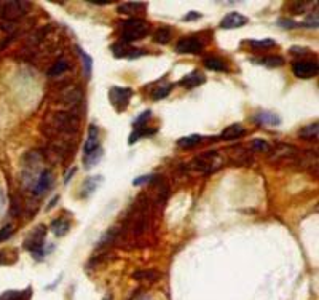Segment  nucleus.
Returning a JSON list of instances; mask_svg holds the SVG:
<instances>
[{
    "label": "nucleus",
    "instance_id": "nucleus-4",
    "mask_svg": "<svg viewBox=\"0 0 319 300\" xmlns=\"http://www.w3.org/2000/svg\"><path fill=\"white\" fill-rule=\"evenodd\" d=\"M131 96H132V89L126 86H112L109 93L110 103L118 112H122L128 107Z\"/></svg>",
    "mask_w": 319,
    "mask_h": 300
},
{
    "label": "nucleus",
    "instance_id": "nucleus-15",
    "mask_svg": "<svg viewBox=\"0 0 319 300\" xmlns=\"http://www.w3.org/2000/svg\"><path fill=\"white\" fill-rule=\"evenodd\" d=\"M246 133L244 127L241 123H233L230 127H227L224 131L220 133V139H225V141H232V139H238Z\"/></svg>",
    "mask_w": 319,
    "mask_h": 300
},
{
    "label": "nucleus",
    "instance_id": "nucleus-25",
    "mask_svg": "<svg viewBox=\"0 0 319 300\" xmlns=\"http://www.w3.org/2000/svg\"><path fill=\"white\" fill-rule=\"evenodd\" d=\"M248 43L252 46V50H267V48H272V46H276V42L273 39H265V40H251Z\"/></svg>",
    "mask_w": 319,
    "mask_h": 300
},
{
    "label": "nucleus",
    "instance_id": "nucleus-6",
    "mask_svg": "<svg viewBox=\"0 0 319 300\" xmlns=\"http://www.w3.org/2000/svg\"><path fill=\"white\" fill-rule=\"evenodd\" d=\"M26 13H27L26 2H5L2 3V10H0V15H2L5 21H18Z\"/></svg>",
    "mask_w": 319,
    "mask_h": 300
},
{
    "label": "nucleus",
    "instance_id": "nucleus-28",
    "mask_svg": "<svg viewBox=\"0 0 319 300\" xmlns=\"http://www.w3.org/2000/svg\"><path fill=\"white\" fill-rule=\"evenodd\" d=\"M155 131H149L147 127H134V133H132L129 136V144H134L141 139L142 136H146V134H153Z\"/></svg>",
    "mask_w": 319,
    "mask_h": 300
},
{
    "label": "nucleus",
    "instance_id": "nucleus-12",
    "mask_svg": "<svg viewBox=\"0 0 319 300\" xmlns=\"http://www.w3.org/2000/svg\"><path fill=\"white\" fill-rule=\"evenodd\" d=\"M51 184H53V174L50 170H43L40 172V176H39V181L37 184H35V187H34V195H43L45 192L51 187Z\"/></svg>",
    "mask_w": 319,
    "mask_h": 300
},
{
    "label": "nucleus",
    "instance_id": "nucleus-26",
    "mask_svg": "<svg viewBox=\"0 0 319 300\" xmlns=\"http://www.w3.org/2000/svg\"><path fill=\"white\" fill-rule=\"evenodd\" d=\"M174 88V85H171V83H166V85H161L158 88H155L153 91H152V98L155 101H160V99H163L166 98L168 94H170V91Z\"/></svg>",
    "mask_w": 319,
    "mask_h": 300
},
{
    "label": "nucleus",
    "instance_id": "nucleus-17",
    "mask_svg": "<svg viewBox=\"0 0 319 300\" xmlns=\"http://www.w3.org/2000/svg\"><path fill=\"white\" fill-rule=\"evenodd\" d=\"M70 230V222L65 219H58L51 224V232L55 233L56 236H64L67 235Z\"/></svg>",
    "mask_w": 319,
    "mask_h": 300
},
{
    "label": "nucleus",
    "instance_id": "nucleus-38",
    "mask_svg": "<svg viewBox=\"0 0 319 300\" xmlns=\"http://www.w3.org/2000/svg\"><path fill=\"white\" fill-rule=\"evenodd\" d=\"M291 53H294V55H305V53H308V51H306V48L292 46V48H291Z\"/></svg>",
    "mask_w": 319,
    "mask_h": 300
},
{
    "label": "nucleus",
    "instance_id": "nucleus-16",
    "mask_svg": "<svg viewBox=\"0 0 319 300\" xmlns=\"http://www.w3.org/2000/svg\"><path fill=\"white\" fill-rule=\"evenodd\" d=\"M204 67L209 69V70H215V72H222V70H227V63L224 59H220L217 56H209L204 59Z\"/></svg>",
    "mask_w": 319,
    "mask_h": 300
},
{
    "label": "nucleus",
    "instance_id": "nucleus-34",
    "mask_svg": "<svg viewBox=\"0 0 319 300\" xmlns=\"http://www.w3.org/2000/svg\"><path fill=\"white\" fill-rule=\"evenodd\" d=\"M252 150L254 152H268L270 146L263 139H254L252 141Z\"/></svg>",
    "mask_w": 319,
    "mask_h": 300
},
{
    "label": "nucleus",
    "instance_id": "nucleus-33",
    "mask_svg": "<svg viewBox=\"0 0 319 300\" xmlns=\"http://www.w3.org/2000/svg\"><path fill=\"white\" fill-rule=\"evenodd\" d=\"M308 2H292L291 3V13L292 15H302L305 13V8L308 7Z\"/></svg>",
    "mask_w": 319,
    "mask_h": 300
},
{
    "label": "nucleus",
    "instance_id": "nucleus-29",
    "mask_svg": "<svg viewBox=\"0 0 319 300\" xmlns=\"http://www.w3.org/2000/svg\"><path fill=\"white\" fill-rule=\"evenodd\" d=\"M158 277L160 275L153 272V270H142V272H136L134 275H132V278L134 279H149V281H155Z\"/></svg>",
    "mask_w": 319,
    "mask_h": 300
},
{
    "label": "nucleus",
    "instance_id": "nucleus-18",
    "mask_svg": "<svg viewBox=\"0 0 319 300\" xmlns=\"http://www.w3.org/2000/svg\"><path fill=\"white\" fill-rule=\"evenodd\" d=\"M144 7H146L144 2H125L122 5H118V11L125 15H136L137 11H141Z\"/></svg>",
    "mask_w": 319,
    "mask_h": 300
},
{
    "label": "nucleus",
    "instance_id": "nucleus-32",
    "mask_svg": "<svg viewBox=\"0 0 319 300\" xmlns=\"http://www.w3.org/2000/svg\"><path fill=\"white\" fill-rule=\"evenodd\" d=\"M101 157H102V149H101V147L96 150V152H93L91 155H86V157H85V165H86V168L94 166V165L101 160Z\"/></svg>",
    "mask_w": 319,
    "mask_h": 300
},
{
    "label": "nucleus",
    "instance_id": "nucleus-11",
    "mask_svg": "<svg viewBox=\"0 0 319 300\" xmlns=\"http://www.w3.org/2000/svg\"><path fill=\"white\" fill-rule=\"evenodd\" d=\"M248 18L236 13V11H233V13H228L224 20L220 21V27L222 29H236V27H243L244 24H248Z\"/></svg>",
    "mask_w": 319,
    "mask_h": 300
},
{
    "label": "nucleus",
    "instance_id": "nucleus-20",
    "mask_svg": "<svg viewBox=\"0 0 319 300\" xmlns=\"http://www.w3.org/2000/svg\"><path fill=\"white\" fill-rule=\"evenodd\" d=\"M171 37H172V31L170 27H160L158 31L155 32L153 40L160 45H166V43H170Z\"/></svg>",
    "mask_w": 319,
    "mask_h": 300
},
{
    "label": "nucleus",
    "instance_id": "nucleus-10",
    "mask_svg": "<svg viewBox=\"0 0 319 300\" xmlns=\"http://www.w3.org/2000/svg\"><path fill=\"white\" fill-rule=\"evenodd\" d=\"M298 150L294 146H287V144H279L275 150V155L272 157V161H292L297 157Z\"/></svg>",
    "mask_w": 319,
    "mask_h": 300
},
{
    "label": "nucleus",
    "instance_id": "nucleus-7",
    "mask_svg": "<svg viewBox=\"0 0 319 300\" xmlns=\"http://www.w3.org/2000/svg\"><path fill=\"white\" fill-rule=\"evenodd\" d=\"M203 42L196 37H185L182 40L177 42L176 45V51L180 55H198V53L203 51Z\"/></svg>",
    "mask_w": 319,
    "mask_h": 300
},
{
    "label": "nucleus",
    "instance_id": "nucleus-30",
    "mask_svg": "<svg viewBox=\"0 0 319 300\" xmlns=\"http://www.w3.org/2000/svg\"><path fill=\"white\" fill-rule=\"evenodd\" d=\"M27 294H29V291H26V292L8 291V292H5L2 297H0V300H26L27 299Z\"/></svg>",
    "mask_w": 319,
    "mask_h": 300
},
{
    "label": "nucleus",
    "instance_id": "nucleus-27",
    "mask_svg": "<svg viewBox=\"0 0 319 300\" xmlns=\"http://www.w3.org/2000/svg\"><path fill=\"white\" fill-rule=\"evenodd\" d=\"M258 64H265L268 65V67H281L282 64H284V59L281 56H265L262 59H258Z\"/></svg>",
    "mask_w": 319,
    "mask_h": 300
},
{
    "label": "nucleus",
    "instance_id": "nucleus-5",
    "mask_svg": "<svg viewBox=\"0 0 319 300\" xmlns=\"http://www.w3.org/2000/svg\"><path fill=\"white\" fill-rule=\"evenodd\" d=\"M53 127L58 131H61V133H74L78 127V118L74 113L59 112L53 117Z\"/></svg>",
    "mask_w": 319,
    "mask_h": 300
},
{
    "label": "nucleus",
    "instance_id": "nucleus-3",
    "mask_svg": "<svg viewBox=\"0 0 319 300\" xmlns=\"http://www.w3.org/2000/svg\"><path fill=\"white\" fill-rule=\"evenodd\" d=\"M45 235H46V227L39 225L32 230L31 235L27 236L26 249H29L34 256H37V259H40V256H43V243H45Z\"/></svg>",
    "mask_w": 319,
    "mask_h": 300
},
{
    "label": "nucleus",
    "instance_id": "nucleus-9",
    "mask_svg": "<svg viewBox=\"0 0 319 300\" xmlns=\"http://www.w3.org/2000/svg\"><path fill=\"white\" fill-rule=\"evenodd\" d=\"M98 149H99V129L96 125H91L88 129L86 141L83 144V153L86 157V155H91L93 152H96Z\"/></svg>",
    "mask_w": 319,
    "mask_h": 300
},
{
    "label": "nucleus",
    "instance_id": "nucleus-19",
    "mask_svg": "<svg viewBox=\"0 0 319 300\" xmlns=\"http://www.w3.org/2000/svg\"><path fill=\"white\" fill-rule=\"evenodd\" d=\"M102 182V177L101 176H96V177H89L86 179L85 182H83L82 185V196H88V195H91L93 192L98 189V185Z\"/></svg>",
    "mask_w": 319,
    "mask_h": 300
},
{
    "label": "nucleus",
    "instance_id": "nucleus-40",
    "mask_svg": "<svg viewBox=\"0 0 319 300\" xmlns=\"http://www.w3.org/2000/svg\"><path fill=\"white\" fill-rule=\"evenodd\" d=\"M137 300H152V297H150V296H147V294H146V296H141V297L137 299Z\"/></svg>",
    "mask_w": 319,
    "mask_h": 300
},
{
    "label": "nucleus",
    "instance_id": "nucleus-2",
    "mask_svg": "<svg viewBox=\"0 0 319 300\" xmlns=\"http://www.w3.org/2000/svg\"><path fill=\"white\" fill-rule=\"evenodd\" d=\"M220 165H222V158H220V155L215 152V150H211V152H206V153H203V155H198V157H195L189 163V166L193 171L204 172V174L215 171Z\"/></svg>",
    "mask_w": 319,
    "mask_h": 300
},
{
    "label": "nucleus",
    "instance_id": "nucleus-14",
    "mask_svg": "<svg viewBox=\"0 0 319 300\" xmlns=\"http://www.w3.org/2000/svg\"><path fill=\"white\" fill-rule=\"evenodd\" d=\"M204 82H206V77H204L200 70H193V72H190L189 75L182 77L179 85H182L185 88H196V86L203 85Z\"/></svg>",
    "mask_w": 319,
    "mask_h": 300
},
{
    "label": "nucleus",
    "instance_id": "nucleus-31",
    "mask_svg": "<svg viewBox=\"0 0 319 300\" xmlns=\"http://www.w3.org/2000/svg\"><path fill=\"white\" fill-rule=\"evenodd\" d=\"M78 53H80V56L83 59V64H85V77H86V79H89V75H91V67H93V59H91V56L88 55V53L83 51L82 48H78Z\"/></svg>",
    "mask_w": 319,
    "mask_h": 300
},
{
    "label": "nucleus",
    "instance_id": "nucleus-37",
    "mask_svg": "<svg viewBox=\"0 0 319 300\" xmlns=\"http://www.w3.org/2000/svg\"><path fill=\"white\" fill-rule=\"evenodd\" d=\"M279 26L281 27H286V29H298V27H302V24L289 21V20H279Z\"/></svg>",
    "mask_w": 319,
    "mask_h": 300
},
{
    "label": "nucleus",
    "instance_id": "nucleus-22",
    "mask_svg": "<svg viewBox=\"0 0 319 300\" xmlns=\"http://www.w3.org/2000/svg\"><path fill=\"white\" fill-rule=\"evenodd\" d=\"M67 69H69V63L65 61V59H58V61L50 67V70H48V77H58V75L64 74Z\"/></svg>",
    "mask_w": 319,
    "mask_h": 300
},
{
    "label": "nucleus",
    "instance_id": "nucleus-35",
    "mask_svg": "<svg viewBox=\"0 0 319 300\" xmlns=\"http://www.w3.org/2000/svg\"><path fill=\"white\" fill-rule=\"evenodd\" d=\"M13 235V227L11 225H5L3 229H0V243L7 241V239Z\"/></svg>",
    "mask_w": 319,
    "mask_h": 300
},
{
    "label": "nucleus",
    "instance_id": "nucleus-36",
    "mask_svg": "<svg viewBox=\"0 0 319 300\" xmlns=\"http://www.w3.org/2000/svg\"><path fill=\"white\" fill-rule=\"evenodd\" d=\"M155 179H156V176H153V174H150V176H141L139 179H134V181H132V184H134V185L150 184V182H153Z\"/></svg>",
    "mask_w": 319,
    "mask_h": 300
},
{
    "label": "nucleus",
    "instance_id": "nucleus-21",
    "mask_svg": "<svg viewBox=\"0 0 319 300\" xmlns=\"http://www.w3.org/2000/svg\"><path fill=\"white\" fill-rule=\"evenodd\" d=\"M203 141V136L200 134H191V136H187V137H180L177 141V146L182 147V149H190V147H195L198 146Z\"/></svg>",
    "mask_w": 319,
    "mask_h": 300
},
{
    "label": "nucleus",
    "instance_id": "nucleus-1",
    "mask_svg": "<svg viewBox=\"0 0 319 300\" xmlns=\"http://www.w3.org/2000/svg\"><path fill=\"white\" fill-rule=\"evenodd\" d=\"M122 42L129 43V42L141 40L146 37L149 32V24L147 21L139 20V18H131L122 22Z\"/></svg>",
    "mask_w": 319,
    "mask_h": 300
},
{
    "label": "nucleus",
    "instance_id": "nucleus-39",
    "mask_svg": "<svg viewBox=\"0 0 319 300\" xmlns=\"http://www.w3.org/2000/svg\"><path fill=\"white\" fill-rule=\"evenodd\" d=\"M198 18H201V15L198 13V11H191V13H189L187 16L184 18L185 21H190V20H198Z\"/></svg>",
    "mask_w": 319,
    "mask_h": 300
},
{
    "label": "nucleus",
    "instance_id": "nucleus-23",
    "mask_svg": "<svg viewBox=\"0 0 319 300\" xmlns=\"http://www.w3.org/2000/svg\"><path fill=\"white\" fill-rule=\"evenodd\" d=\"M257 120L262 125H279L281 123V118L276 115V113H272V112H260V113H257Z\"/></svg>",
    "mask_w": 319,
    "mask_h": 300
},
{
    "label": "nucleus",
    "instance_id": "nucleus-8",
    "mask_svg": "<svg viewBox=\"0 0 319 300\" xmlns=\"http://www.w3.org/2000/svg\"><path fill=\"white\" fill-rule=\"evenodd\" d=\"M319 70V65L315 61H297L292 64V72L294 75L298 79H311L315 77Z\"/></svg>",
    "mask_w": 319,
    "mask_h": 300
},
{
    "label": "nucleus",
    "instance_id": "nucleus-13",
    "mask_svg": "<svg viewBox=\"0 0 319 300\" xmlns=\"http://www.w3.org/2000/svg\"><path fill=\"white\" fill-rule=\"evenodd\" d=\"M136 50H137V48H131L128 43H125V42H118V43L112 45V53L117 58H136V56H141L142 51H136Z\"/></svg>",
    "mask_w": 319,
    "mask_h": 300
},
{
    "label": "nucleus",
    "instance_id": "nucleus-24",
    "mask_svg": "<svg viewBox=\"0 0 319 300\" xmlns=\"http://www.w3.org/2000/svg\"><path fill=\"white\" fill-rule=\"evenodd\" d=\"M318 123H311V125H306L302 129L298 131V136L302 137V139H316L318 137Z\"/></svg>",
    "mask_w": 319,
    "mask_h": 300
}]
</instances>
